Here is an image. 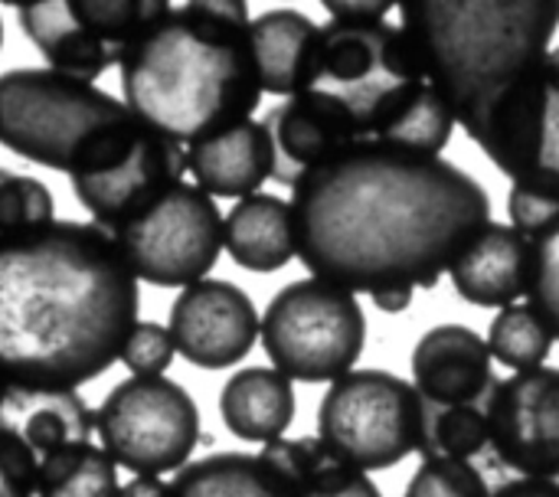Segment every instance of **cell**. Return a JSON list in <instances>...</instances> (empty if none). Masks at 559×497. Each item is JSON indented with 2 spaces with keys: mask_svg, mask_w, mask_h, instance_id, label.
<instances>
[{
  "mask_svg": "<svg viewBox=\"0 0 559 497\" xmlns=\"http://www.w3.org/2000/svg\"><path fill=\"white\" fill-rule=\"evenodd\" d=\"M295 249L347 292L436 288L491 223L488 190L445 157L354 147L292 187Z\"/></svg>",
  "mask_w": 559,
  "mask_h": 497,
  "instance_id": "obj_1",
  "label": "cell"
},
{
  "mask_svg": "<svg viewBox=\"0 0 559 497\" xmlns=\"http://www.w3.org/2000/svg\"><path fill=\"white\" fill-rule=\"evenodd\" d=\"M138 305L111 236L56 220L0 252V367L13 383L79 390L121 360Z\"/></svg>",
  "mask_w": 559,
  "mask_h": 497,
  "instance_id": "obj_2",
  "label": "cell"
},
{
  "mask_svg": "<svg viewBox=\"0 0 559 497\" xmlns=\"http://www.w3.org/2000/svg\"><path fill=\"white\" fill-rule=\"evenodd\" d=\"M249 26L242 0L167 7L118 66L131 115L183 147L249 121L265 95Z\"/></svg>",
  "mask_w": 559,
  "mask_h": 497,
  "instance_id": "obj_3",
  "label": "cell"
},
{
  "mask_svg": "<svg viewBox=\"0 0 559 497\" xmlns=\"http://www.w3.org/2000/svg\"><path fill=\"white\" fill-rule=\"evenodd\" d=\"M396 10L423 72L472 141L554 49L559 29V0H409Z\"/></svg>",
  "mask_w": 559,
  "mask_h": 497,
  "instance_id": "obj_4",
  "label": "cell"
},
{
  "mask_svg": "<svg viewBox=\"0 0 559 497\" xmlns=\"http://www.w3.org/2000/svg\"><path fill=\"white\" fill-rule=\"evenodd\" d=\"M321 92L354 131L357 147L439 157L455 131L403 26L390 20L321 26L318 66L308 85Z\"/></svg>",
  "mask_w": 559,
  "mask_h": 497,
  "instance_id": "obj_5",
  "label": "cell"
},
{
  "mask_svg": "<svg viewBox=\"0 0 559 497\" xmlns=\"http://www.w3.org/2000/svg\"><path fill=\"white\" fill-rule=\"evenodd\" d=\"M131 108L95 82L56 69L0 75V144L69 177L72 193L111 177L147 138Z\"/></svg>",
  "mask_w": 559,
  "mask_h": 497,
  "instance_id": "obj_6",
  "label": "cell"
},
{
  "mask_svg": "<svg viewBox=\"0 0 559 497\" xmlns=\"http://www.w3.org/2000/svg\"><path fill=\"white\" fill-rule=\"evenodd\" d=\"M259 338L282 377L337 383L364 354L367 318L354 292L324 279H298L269 301Z\"/></svg>",
  "mask_w": 559,
  "mask_h": 497,
  "instance_id": "obj_7",
  "label": "cell"
},
{
  "mask_svg": "<svg viewBox=\"0 0 559 497\" xmlns=\"http://www.w3.org/2000/svg\"><path fill=\"white\" fill-rule=\"evenodd\" d=\"M318 439L360 472H386L423 446V403L390 370H350L318 406Z\"/></svg>",
  "mask_w": 559,
  "mask_h": 497,
  "instance_id": "obj_8",
  "label": "cell"
},
{
  "mask_svg": "<svg viewBox=\"0 0 559 497\" xmlns=\"http://www.w3.org/2000/svg\"><path fill=\"white\" fill-rule=\"evenodd\" d=\"M138 282L190 288L210 275L223 252V216L197 184H177L138 216L108 229Z\"/></svg>",
  "mask_w": 559,
  "mask_h": 497,
  "instance_id": "obj_9",
  "label": "cell"
},
{
  "mask_svg": "<svg viewBox=\"0 0 559 497\" xmlns=\"http://www.w3.org/2000/svg\"><path fill=\"white\" fill-rule=\"evenodd\" d=\"M167 7V0H39L16 7V20L46 69L95 82L124 62Z\"/></svg>",
  "mask_w": 559,
  "mask_h": 497,
  "instance_id": "obj_10",
  "label": "cell"
},
{
  "mask_svg": "<svg viewBox=\"0 0 559 497\" xmlns=\"http://www.w3.org/2000/svg\"><path fill=\"white\" fill-rule=\"evenodd\" d=\"M95 433L115 465L160 478L190 465L200 410L170 377H128L95 410Z\"/></svg>",
  "mask_w": 559,
  "mask_h": 497,
  "instance_id": "obj_11",
  "label": "cell"
},
{
  "mask_svg": "<svg viewBox=\"0 0 559 497\" xmlns=\"http://www.w3.org/2000/svg\"><path fill=\"white\" fill-rule=\"evenodd\" d=\"M475 144L514 187L559 200V46L498 108Z\"/></svg>",
  "mask_w": 559,
  "mask_h": 497,
  "instance_id": "obj_12",
  "label": "cell"
},
{
  "mask_svg": "<svg viewBox=\"0 0 559 497\" xmlns=\"http://www.w3.org/2000/svg\"><path fill=\"white\" fill-rule=\"evenodd\" d=\"M491 452L518 478L559 482V370L540 367L498 380L488 400Z\"/></svg>",
  "mask_w": 559,
  "mask_h": 497,
  "instance_id": "obj_13",
  "label": "cell"
},
{
  "mask_svg": "<svg viewBox=\"0 0 559 497\" xmlns=\"http://www.w3.org/2000/svg\"><path fill=\"white\" fill-rule=\"evenodd\" d=\"M259 311L252 298L223 279H203L170 305V338L177 354L200 370H226L249 357L259 341Z\"/></svg>",
  "mask_w": 559,
  "mask_h": 497,
  "instance_id": "obj_14",
  "label": "cell"
},
{
  "mask_svg": "<svg viewBox=\"0 0 559 497\" xmlns=\"http://www.w3.org/2000/svg\"><path fill=\"white\" fill-rule=\"evenodd\" d=\"M488 341L465 324L429 328L413 351V387L423 406H488L498 377Z\"/></svg>",
  "mask_w": 559,
  "mask_h": 497,
  "instance_id": "obj_15",
  "label": "cell"
},
{
  "mask_svg": "<svg viewBox=\"0 0 559 497\" xmlns=\"http://www.w3.org/2000/svg\"><path fill=\"white\" fill-rule=\"evenodd\" d=\"M262 125L269 131L272 154H275L272 180L285 187H295L305 174L357 147L354 131L347 128L341 111L321 92L311 88L275 105L262 118Z\"/></svg>",
  "mask_w": 559,
  "mask_h": 497,
  "instance_id": "obj_16",
  "label": "cell"
},
{
  "mask_svg": "<svg viewBox=\"0 0 559 497\" xmlns=\"http://www.w3.org/2000/svg\"><path fill=\"white\" fill-rule=\"evenodd\" d=\"M455 292L478 308H511L531 285V239L508 223H488L449 269Z\"/></svg>",
  "mask_w": 559,
  "mask_h": 497,
  "instance_id": "obj_17",
  "label": "cell"
},
{
  "mask_svg": "<svg viewBox=\"0 0 559 497\" xmlns=\"http://www.w3.org/2000/svg\"><path fill=\"white\" fill-rule=\"evenodd\" d=\"M275 154L262 121L249 118L187 147V174L213 200H246L272 177Z\"/></svg>",
  "mask_w": 559,
  "mask_h": 497,
  "instance_id": "obj_18",
  "label": "cell"
},
{
  "mask_svg": "<svg viewBox=\"0 0 559 497\" xmlns=\"http://www.w3.org/2000/svg\"><path fill=\"white\" fill-rule=\"evenodd\" d=\"M249 36H252L262 92L282 98H295L308 92L318 66V43H321V26L308 13L292 7L265 10L252 20Z\"/></svg>",
  "mask_w": 559,
  "mask_h": 497,
  "instance_id": "obj_19",
  "label": "cell"
},
{
  "mask_svg": "<svg viewBox=\"0 0 559 497\" xmlns=\"http://www.w3.org/2000/svg\"><path fill=\"white\" fill-rule=\"evenodd\" d=\"M0 426L16 433L39 459H46L66 446L88 442L95 433V413L75 390L26 387L10 380L0 403Z\"/></svg>",
  "mask_w": 559,
  "mask_h": 497,
  "instance_id": "obj_20",
  "label": "cell"
},
{
  "mask_svg": "<svg viewBox=\"0 0 559 497\" xmlns=\"http://www.w3.org/2000/svg\"><path fill=\"white\" fill-rule=\"evenodd\" d=\"M223 249L246 272L269 275L285 269L298 256L292 203L272 193L239 200L223 216Z\"/></svg>",
  "mask_w": 559,
  "mask_h": 497,
  "instance_id": "obj_21",
  "label": "cell"
},
{
  "mask_svg": "<svg viewBox=\"0 0 559 497\" xmlns=\"http://www.w3.org/2000/svg\"><path fill=\"white\" fill-rule=\"evenodd\" d=\"M219 416L242 442H278L295 419L292 380L275 367H246L219 393Z\"/></svg>",
  "mask_w": 559,
  "mask_h": 497,
  "instance_id": "obj_22",
  "label": "cell"
},
{
  "mask_svg": "<svg viewBox=\"0 0 559 497\" xmlns=\"http://www.w3.org/2000/svg\"><path fill=\"white\" fill-rule=\"evenodd\" d=\"M285 482L288 497H383L367 472L321 439H278L259 452Z\"/></svg>",
  "mask_w": 559,
  "mask_h": 497,
  "instance_id": "obj_23",
  "label": "cell"
},
{
  "mask_svg": "<svg viewBox=\"0 0 559 497\" xmlns=\"http://www.w3.org/2000/svg\"><path fill=\"white\" fill-rule=\"evenodd\" d=\"M170 497H288V488L262 455L216 452L183 465L170 482Z\"/></svg>",
  "mask_w": 559,
  "mask_h": 497,
  "instance_id": "obj_24",
  "label": "cell"
},
{
  "mask_svg": "<svg viewBox=\"0 0 559 497\" xmlns=\"http://www.w3.org/2000/svg\"><path fill=\"white\" fill-rule=\"evenodd\" d=\"M118 465L102 446L75 442L39 459L36 497H118Z\"/></svg>",
  "mask_w": 559,
  "mask_h": 497,
  "instance_id": "obj_25",
  "label": "cell"
},
{
  "mask_svg": "<svg viewBox=\"0 0 559 497\" xmlns=\"http://www.w3.org/2000/svg\"><path fill=\"white\" fill-rule=\"evenodd\" d=\"M491 452V419L488 406H423V459H455L475 462Z\"/></svg>",
  "mask_w": 559,
  "mask_h": 497,
  "instance_id": "obj_26",
  "label": "cell"
},
{
  "mask_svg": "<svg viewBox=\"0 0 559 497\" xmlns=\"http://www.w3.org/2000/svg\"><path fill=\"white\" fill-rule=\"evenodd\" d=\"M488 351L498 364L511 367L514 374H527L547 364L554 351V334L531 305H511L491 321Z\"/></svg>",
  "mask_w": 559,
  "mask_h": 497,
  "instance_id": "obj_27",
  "label": "cell"
},
{
  "mask_svg": "<svg viewBox=\"0 0 559 497\" xmlns=\"http://www.w3.org/2000/svg\"><path fill=\"white\" fill-rule=\"evenodd\" d=\"M56 200L46 184L0 167V242L3 249L52 226Z\"/></svg>",
  "mask_w": 559,
  "mask_h": 497,
  "instance_id": "obj_28",
  "label": "cell"
},
{
  "mask_svg": "<svg viewBox=\"0 0 559 497\" xmlns=\"http://www.w3.org/2000/svg\"><path fill=\"white\" fill-rule=\"evenodd\" d=\"M527 301L544 318L554 341H559V220L531 239Z\"/></svg>",
  "mask_w": 559,
  "mask_h": 497,
  "instance_id": "obj_29",
  "label": "cell"
},
{
  "mask_svg": "<svg viewBox=\"0 0 559 497\" xmlns=\"http://www.w3.org/2000/svg\"><path fill=\"white\" fill-rule=\"evenodd\" d=\"M406 497H491V488L472 462L455 459H423L413 475Z\"/></svg>",
  "mask_w": 559,
  "mask_h": 497,
  "instance_id": "obj_30",
  "label": "cell"
},
{
  "mask_svg": "<svg viewBox=\"0 0 559 497\" xmlns=\"http://www.w3.org/2000/svg\"><path fill=\"white\" fill-rule=\"evenodd\" d=\"M177 347L167 328L154 324V321H138V328L131 331L121 364L134 374V377H164V370L170 367Z\"/></svg>",
  "mask_w": 559,
  "mask_h": 497,
  "instance_id": "obj_31",
  "label": "cell"
},
{
  "mask_svg": "<svg viewBox=\"0 0 559 497\" xmlns=\"http://www.w3.org/2000/svg\"><path fill=\"white\" fill-rule=\"evenodd\" d=\"M39 455L0 426V497H36Z\"/></svg>",
  "mask_w": 559,
  "mask_h": 497,
  "instance_id": "obj_32",
  "label": "cell"
},
{
  "mask_svg": "<svg viewBox=\"0 0 559 497\" xmlns=\"http://www.w3.org/2000/svg\"><path fill=\"white\" fill-rule=\"evenodd\" d=\"M508 213H511V226L521 236L534 239L554 220H559V200H550L544 193H534L527 187H511V193H508Z\"/></svg>",
  "mask_w": 559,
  "mask_h": 497,
  "instance_id": "obj_33",
  "label": "cell"
},
{
  "mask_svg": "<svg viewBox=\"0 0 559 497\" xmlns=\"http://www.w3.org/2000/svg\"><path fill=\"white\" fill-rule=\"evenodd\" d=\"M396 10L390 0H350V3H324V13L331 20H347V23H370V20H386Z\"/></svg>",
  "mask_w": 559,
  "mask_h": 497,
  "instance_id": "obj_34",
  "label": "cell"
},
{
  "mask_svg": "<svg viewBox=\"0 0 559 497\" xmlns=\"http://www.w3.org/2000/svg\"><path fill=\"white\" fill-rule=\"evenodd\" d=\"M491 497H559V482H540V478H511L498 485Z\"/></svg>",
  "mask_w": 559,
  "mask_h": 497,
  "instance_id": "obj_35",
  "label": "cell"
},
{
  "mask_svg": "<svg viewBox=\"0 0 559 497\" xmlns=\"http://www.w3.org/2000/svg\"><path fill=\"white\" fill-rule=\"evenodd\" d=\"M413 292H416V288H409V285H393V288L373 292L370 298H373V305H377L380 311H386V315H403V311L413 305Z\"/></svg>",
  "mask_w": 559,
  "mask_h": 497,
  "instance_id": "obj_36",
  "label": "cell"
},
{
  "mask_svg": "<svg viewBox=\"0 0 559 497\" xmlns=\"http://www.w3.org/2000/svg\"><path fill=\"white\" fill-rule=\"evenodd\" d=\"M118 497H170V482L157 475H134L128 485H121Z\"/></svg>",
  "mask_w": 559,
  "mask_h": 497,
  "instance_id": "obj_37",
  "label": "cell"
},
{
  "mask_svg": "<svg viewBox=\"0 0 559 497\" xmlns=\"http://www.w3.org/2000/svg\"><path fill=\"white\" fill-rule=\"evenodd\" d=\"M7 387H10V377H7V370L0 367V403H3V397H7Z\"/></svg>",
  "mask_w": 559,
  "mask_h": 497,
  "instance_id": "obj_38",
  "label": "cell"
},
{
  "mask_svg": "<svg viewBox=\"0 0 559 497\" xmlns=\"http://www.w3.org/2000/svg\"><path fill=\"white\" fill-rule=\"evenodd\" d=\"M0 46H3V20H0Z\"/></svg>",
  "mask_w": 559,
  "mask_h": 497,
  "instance_id": "obj_39",
  "label": "cell"
},
{
  "mask_svg": "<svg viewBox=\"0 0 559 497\" xmlns=\"http://www.w3.org/2000/svg\"><path fill=\"white\" fill-rule=\"evenodd\" d=\"M0 252H3V242H0Z\"/></svg>",
  "mask_w": 559,
  "mask_h": 497,
  "instance_id": "obj_40",
  "label": "cell"
}]
</instances>
